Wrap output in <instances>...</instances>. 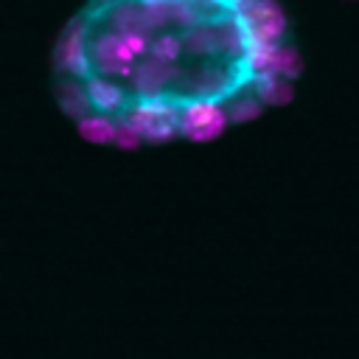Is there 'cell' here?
Here are the masks:
<instances>
[{
	"label": "cell",
	"instance_id": "1",
	"mask_svg": "<svg viewBox=\"0 0 359 359\" xmlns=\"http://www.w3.org/2000/svg\"><path fill=\"white\" fill-rule=\"evenodd\" d=\"M297 73L278 0H87L53 50L62 112L118 149L216 137L280 104Z\"/></svg>",
	"mask_w": 359,
	"mask_h": 359
}]
</instances>
